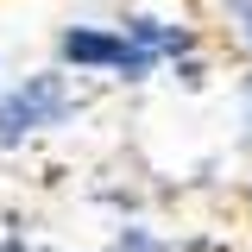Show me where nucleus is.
I'll use <instances>...</instances> for the list:
<instances>
[{"label":"nucleus","mask_w":252,"mask_h":252,"mask_svg":"<svg viewBox=\"0 0 252 252\" xmlns=\"http://www.w3.org/2000/svg\"><path fill=\"white\" fill-rule=\"evenodd\" d=\"M69 89H63V76H32L26 89L0 94V145H19L26 132H38V126H57L69 120Z\"/></svg>","instance_id":"1"},{"label":"nucleus","mask_w":252,"mask_h":252,"mask_svg":"<svg viewBox=\"0 0 252 252\" xmlns=\"http://www.w3.org/2000/svg\"><path fill=\"white\" fill-rule=\"evenodd\" d=\"M126 51V38L120 32H94V26H76V32H63V57L76 63V69H114Z\"/></svg>","instance_id":"2"},{"label":"nucleus","mask_w":252,"mask_h":252,"mask_svg":"<svg viewBox=\"0 0 252 252\" xmlns=\"http://www.w3.org/2000/svg\"><path fill=\"white\" fill-rule=\"evenodd\" d=\"M126 38L132 44H145V51H189V32H177V26H158V19H126Z\"/></svg>","instance_id":"3"},{"label":"nucleus","mask_w":252,"mask_h":252,"mask_svg":"<svg viewBox=\"0 0 252 252\" xmlns=\"http://www.w3.org/2000/svg\"><path fill=\"white\" fill-rule=\"evenodd\" d=\"M120 252H164V240H152L145 227H126V233H120Z\"/></svg>","instance_id":"4"}]
</instances>
